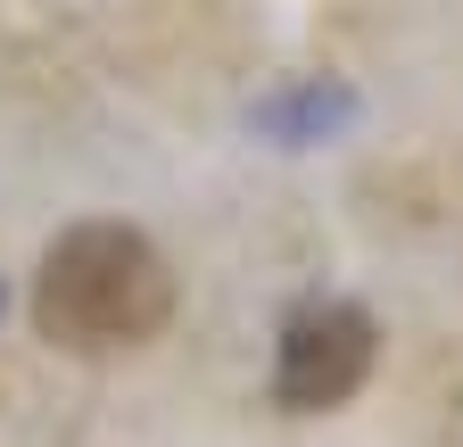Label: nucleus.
Masks as SVG:
<instances>
[{
	"label": "nucleus",
	"mask_w": 463,
	"mask_h": 447,
	"mask_svg": "<svg viewBox=\"0 0 463 447\" xmlns=\"http://www.w3.org/2000/svg\"><path fill=\"white\" fill-rule=\"evenodd\" d=\"M381 331L356 299H307L273 331V406L289 414H331L373 381Z\"/></svg>",
	"instance_id": "2"
},
{
	"label": "nucleus",
	"mask_w": 463,
	"mask_h": 447,
	"mask_svg": "<svg viewBox=\"0 0 463 447\" xmlns=\"http://www.w3.org/2000/svg\"><path fill=\"white\" fill-rule=\"evenodd\" d=\"M347 117H356V91H347V83H289V91H273V100L249 108V125H257L265 141H281V149H315V141H331Z\"/></svg>",
	"instance_id": "3"
},
{
	"label": "nucleus",
	"mask_w": 463,
	"mask_h": 447,
	"mask_svg": "<svg viewBox=\"0 0 463 447\" xmlns=\"http://www.w3.org/2000/svg\"><path fill=\"white\" fill-rule=\"evenodd\" d=\"M33 323L50 348L116 357L174 323V265L133 224H67L33 273Z\"/></svg>",
	"instance_id": "1"
}]
</instances>
